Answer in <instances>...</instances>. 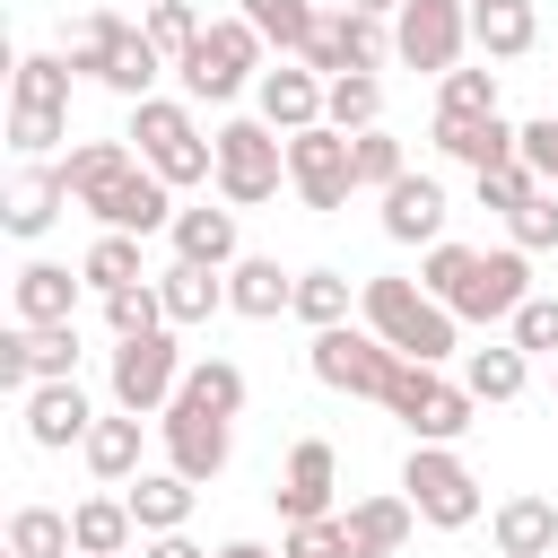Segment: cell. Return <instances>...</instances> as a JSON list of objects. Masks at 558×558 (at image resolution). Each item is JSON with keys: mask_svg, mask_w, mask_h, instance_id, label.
<instances>
[{"mask_svg": "<svg viewBox=\"0 0 558 558\" xmlns=\"http://www.w3.org/2000/svg\"><path fill=\"white\" fill-rule=\"evenodd\" d=\"M288 183L305 209H349L357 192V157H349V131L314 122V131H288Z\"/></svg>", "mask_w": 558, "mask_h": 558, "instance_id": "8fae6325", "label": "cell"}, {"mask_svg": "<svg viewBox=\"0 0 558 558\" xmlns=\"http://www.w3.org/2000/svg\"><path fill=\"white\" fill-rule=\"evenodd\" d=\"M279 558H357V549H349V523L340 514H314V523H288L279 532Z\"/></svg>", "mask_w": 558, "mask_h": 558, "instance_id": "f6af8a7d", "label": "cell"}, {"mask_svg": "<svg viewBox=\"0 0 558 558\" xmlns=\"http://www.w3.org/2000/svg\"><path fill=\"white\" fill-rule=\"evenodd\" d=\"M61 174H70V201L96 227H122V235H166L174 227V183L148 157H131L122 140H78L61 157Z\"/></svg>", "mask_w": 558, "mask_h": 558, "instance_id": "6da1fadb", "label": "cell"}, {"mask_svg": "<svg viewBox=\"0 0 558 558\" xmlns=\"http://www.w3.org/2000/svg\"><path fill=\"white\" fill-rule=\"evenodd\" d=\"M166 235H174V262H209V270L244 262V253H235V209H209V201H201V209H174Z\"/></svg>", "mask_w": 558, "mask_h": 558, "instance_id": "d4e9b609", "label": "cell"}, {"mask_svg": "<svg viewBox=\"0 0 558 558\" xmlns=\"http://www.w3.org/2000/svg\"><path fill=\"white\" fill-rule=\"evenodd\" d=\"M174 392H183V349H174V323H166V331H140V340H113V410L157 418Z\"/></svg>", "mask_w": 558, "mask_h": 558, "instance_id": "9c48e42d", "label": "cell"}, {"mask_svg": "<svg viewBox=\"0 0 558 558\" xmlns=\"http://www.w3.org/2000/svg\"><path fill=\"white\" fill-rule=\"evenodd\" d=\"M140 244H148V235H122V227H105V235L87 244V262H78V270H87V288H96V296H113V288H140V279H148Z\"/></svg>", "mask_w": 558, "mask_h": 558, "instance_id": "836d02e7", "label": "cell"}, {"mask_svg": "<svg viewBox=\"0 0 558 558\" xmlns=\"http://www.w3.org/2000/svg\"><path fill=\"white\" fill-rule=\"evenodd\" d=\"M296 323H305V331L349 323V279H340V270H296Z\"/></svg>", "mask_w": 558, "mask_h": 558, "instance_id": "f35d334b", "label": "cell"}, {"mask_svg": "<svg viewBox=\"0 0 558 558\" xmlns=\"http://www.w3.org/2000/svg\"><path fill=\"white\" fill-rule=\"evenodd\" d=\"M471 44L488 61H523L541 44V9L532 0H471Z\"/></svg>", "mask_w": 558, "mask_h": 558, "instance_id": "cb8c5ba5", "label": "cell"}, {"mask_svg": "<svg viewBox=\"0 0 558 558\" xmlns=\"http://www.w3.org/2000/svg\"><path fill=\"white\" fill-rule=\"evenodd\" d=\"M78 558H87V549H78Z\"/></svg>", "mask_w": 558, "mask_h": 558, "instance_id": "9f6ffc18", "label": "cell"}, {"mask_svg": "<svg viewBox=\"0 0 558 558\" xmlns=\"http://www.w3.org/2000/svg\"><path fill=\"white\" fill-rule=\"evenodd\" d=\"M523 166H532L541 183H558V113H541V122H523Z\"/></svg>", "mask_w": 558, "mask_h": 558, "instance_id": "f907efd6", "label": "cell"}, {"mask_svg": "<svg viewBox=\"0 0 558 558\" xmlns=\"http://www.w3.org/2000/svg\"><path fill=\"white\" fill-rule=\"evenodd\" d=\"M558 549V506L549 497H506L497 506V558H549Z\"/></svg>", "mask_w": 558, "mask_h": 558, "instance_id": "f1b7e54d", "label": "cell"}, {"mask_svg": "<svg viewBox=\"0 0 558 558\" xmlns=\"http://www.w3.org/2000/svg\"><path fill=\"white\" fill-rule=\"evenodd\" d=\"M462 44H471V0H401V17H392V52L410 61V70H453L462 61Z\"/></svg>", "mask_w": 558, "mask_h": 558, "instance_id": "7c38bea8", "label": "cell"}, {"mask_svg": "<svg viewBox=\"0 0 558 558\" xmlns=\"http://www.w3.org/2000/svg\"><path fill=\"white\" fill-rule=\"evenodd\" d=\"M209 140H218V201L227 209H262L288 183V131H270L262 113H235Z\"/></svg>", "mask_w": 558, "mask_h": 558, "instance_id": "277c9868", "label": "cell"}, {"mask_svg": "<svg viewBox=\"0 0 558 558\" xmlns=\"http://www.w3.org/2000/svg\"><path fill=\"white\" fill-rule=\"evenodd\" d=\"M384 235L392 244H436L445 235V183L436 174H401L384 192Z\"/></svg>", "mask_w": 558, "mask_h": 558, "instance_id": "44dd1931", "label": "cell"}, {"mask_svg": "<svg viewBox=\"0 0 558 558\" xmlns=\"http://www.w3.org/2000/svg\"><path fill=\"white\" fill-rule=\"evenodd\" d=\"M549 558H558V549H549Z\"/></svg>", "mask_w": 558, "mask_h": 558, "instance_id": "6f0895ef", "label": "cell"}, {"mask_svg": "<svg viewBox=\"0 0 558 558\" xmlns=\"http://www.w3.org/2000/svg\"><path fill=\"white\" fill-rule=\"evenodd\" d=\"M357 314H366L401 357H427V366H445V357H453V323H462V314H453V305H436V296H427L418 279H401V270H375V279L357 288Z\"/></svg>", "mask_w": 558, "mask_h": 558, "instance_id": "3957f363", "label": "cell"}, {"mask_svg": "<svg viewBox=\"0 0 558 558\" xmlns=\"http://www.w3.org/2000/svg\"><path fill=\"white\" fill-rule=\"evenodd\" d=\"M70 532H78L87 558H122L131 532H140V514H131V497H78L70 506Z\"/></svg>", "mask_w": 558, "mask_h": 558, "instance_id": "1f68e13d", "label": "cell"}, {"mask_svg": "<svg viewBox=\"0 0 558 558\" xmlns=\"http://www.w3.org/2000/svg\"><path fill=\"white\" fill-rule=\"evenodd\" d=\"M506 227H514V244H523V253H549V244H558V192L541 183L523 209H506Z\"/></svg>", "mask_w": 558, "mask_h": 558, "instance_id": "681fc988", "label": "cell"}, {"mask_svg": "<svg viewBox=\"0 0 558 558\" xmlns=\"http://www.w3.org/2000/svg\"><path fill=\"white\" fill-rule=\"evenodd\" d=\"M131 140H140V157H148L174 192L218 174V140H201L192 105H174V96H140V105H131Z\"/></svg>", "mask_w": 558, "mask_h": 558, "instance_id": "52a82bcc", "label": "cell"}, {"mask_svg": "<svg viewBox=\"0 0 558 558\" xmlns=\"http://www.w3.org/2000/svg\"><path fill=\"white\" fill-rule=\"evenodd\" d=\"M105 331H113V340L166 331V296H157V279H140V288H113V296H105Z\"/></svg>", "mask_w": 558, "mask_h": 558, "instance_id": "ab89813d", "label": "cell"}, {"mask_svg": "<svg viewBox=\"0 0 558 558\" xmlns=\"http://www.w3.org/2000/svg\"><path fill=\"white\" fill-rule=\"evenodd\" d=\"M61 201H70V174L44 166V157H17V183H9V235L35 244V235L61 218Z\"/></svg>", "mask_w": 558, "mask_h": 558, "instance_id": "ffe728a7", "label": "cell"}, {"mask_svg": "<svg viewBox=\"0 0 558 558\" xmlns=\"http://www.w3.org/2000/svg\"><path fill=\"white\" fill-rule=\"evenodd\" d=\"M78 288H87V270H70V262H26L17 270V323H78Z\"/></svg>", "mask_w": 558, "mask_h": 558, "instance_id": "7402d4cb", "label": "cell"}, {"mask_svg": "<svg viewBox=\"0 0 558 558\" xmlns=\"http://www.w3.org/2000/svg\"><path fill=\"white\" fill-rule=\"evenodd\" d=\"M183 392H192V401H209L218 418H235L253 384H244V366H235V357H201V366H183Z\"/></svg>", "mask_w": 558, "mask_h": 558, "instance_id": "60d3db41", "label": "cell"}, {"mask_svg": "<svg viewBox=\"0 0 558 558\" xmlns=\"http://www.w3.org/2000/svg\"><path fill=\"white\" fill-rule=\"evenodd\" d=\"M305 366H314V384H331V392H349V401H384L392 375H401V349H392L375 323H331V331H314Z\"/></svg>", "mask_w": 558, "mask_h": 558, "instance_id": "8992f818", "label": "cell"}, {"mask_svg": "<svg viewBox=\"0 0 558 558\" xmlns=\"http://www.w3.org/2000/svg\"><path fill=\"white\" fill-rule=\"evenodd\" d=\"M70 70H78V78H105L113 96L140 105V96L157 87V70H174V61H166V52L148 44V26H131L122 9H87L78 35H70Z\"/></svg>", "mask_w": 558, "mask_h": 558, "instance_id": "7a4b0ae2", "label": "cell"}, {"mask_svg": "<svg viewBox=\"0 0 558 558\" xmlns=\"http://www.w3.org/2000/svg\"><path fill=\"white\" fill-rule=\"evenodd\" d=\"M523 296H532V253L506 244V253H480V262H471V288L453 296V314H462V323H514Z\"/></svg>", "mask_w": 558, "mask_h": 558, "instance_id": "5bb4252c", "label": "cell"}, {"mask_svg": "<svg viewBox=\"0 0 558 558\" xmlns=\"http://www.w3.org/2000/svg\"><path fill=\"white\" fill-rule=\"evenodd\" d=\"M61 131H70V113H52V105H9V148H17V157H44Z\"/></svg>", "mask_w": 558, "mask_h": 558, "instance_id": "c3c4849f", "label": "cell"}, {"mask_svg": "<svg viewBox=\"0 0 558 558\" xmlns=\"http://www.w3.org/2000/svg\"><path fill=\"white\" fill-rule=\"evenodd\" d=\"M436 113H497V70H445Z\"/></svg>", "mask_w": 558, "mask_h": 558, "instance_id": "7dc6e473", "label": "cell"}, {"mask_svg": "<svg viewBox=\"0 0 558 558\" xmlns=\"http://www.w3.org/2000/svg\"><path fill=\"white\" fill-rule=\"evenodd\" d=\"M218 558H279V549H262V541H227Z\"/></svg>", "mask_w": 558, "mask_h": 558, "instance_id": "f5cc1de1", "label": "cell"}, {"mask_svg": "<svg viewBox=\"0 0 558 558\" xmlns=\"http://www.w3.org/2000/svg\"><path fill=\"white\" fill-rule=\"evenodd\" d=\"M122 497H131L140 532H183V523H192V497H201V480H183V471L166 462V471H140V480H122Z\"/></svg>", "mask_w": 558, "mask_h": 558, "instance_id": "603a6c76", "label": "cell"}, {"mask_svg": "<svg viewBox=\"0 0 558 558\" xmlns=\"http://www.w3.org/2000/svg\"><path fill=\"white\" fill-rule=\"evenodd\" d=\"M262 35H253V17H209L201 26V44L174 61V78H183V96H201V105H227V96H244L253 78H262Z\"/></svg>", "mask_w": 558, "mask_h": 558, "instance_id": "5b68a950", "label": "cell"}, {"mask_svg": "<svg viewBox=\"0 0 558 558\" xmlns=\"http://www.w3.org/2000/svg\"><path fill=\"white\" fill-rule=\"evenodd\" d=\"M471 262H480L471 244H445V235H436V244H427V262H418V288H427L436 305H453V296L471 288Z\"/></svg>", "mask_w": 558, "mask_h": 558, "instance_id": "b9f144b4", "label": "cell"}, {"mask_svg": "<svg viewBox=\"0 0 558 558\" xmlns=\"http://www.w3.org/2000/svg\"><path fill=\"white\" fill-rule=\"evenodd\" d=\"M157 436H166V462L183 471V480H218L227 471V453H235V418H218L209 401H192V392H174L166 410H157Z\"/></svg>", "mask_w": 558, "mask_h": 558, "instance_id": "30bf717a", "label": "cell"}, {"mask_svg": "<svg viewBox=\"0 0 558 558\" xmlns=\"http://www.w3.org/2000/svg\"><path fill=\"white\" fill-rule=\"evenodd\" d=\"M331 488H340V453H331L323 436H296L270 506H279V523H314V514H331Z\"/></svg>", "mask_w": 558, "mask_h": 558, "instance_id": "9a60e30c", "label": "cell"}, {"mask_svg": "<svg viewBox=\"0 0 558 558\" xmlns=\"http://www.w3.org/2000/svg\"><path fill=\"white\" fill-rule=\"evenodd\" d=\"M349 157H357V192H392L401 174H410V157H401V140L375 122V131H349Z\"/></svg>", "mask_w": 558, "mask_h": 558, "instance_id": "74e56055", "label": "cell"}, {"mask_svg": "<svg viewBox=\"0 0 558 558\" xmlns=\"http://www.w3.org/2000/svg\"><path fill=\"white\" fill-rule=\"evenodd\" d=\"M323 70H305V61H279V70H262L253 78V105H262V122L270 131H314L323 122Z\"/></svg>", "mask_w": 558, "mask_h": 558, "instance_id": "ac0fdd59", "label": "cell"}, {"mask_svg": "<svg viewBox=\"0 0 558 558\" xmlns=\"http://www.w3.org/2000/svg\"><path fill=\"white\" fill-rule=\"evenodd\" d=\"M140 26H148V44H157L166 61H183V52L201 44V17H192V0H148V17H140Z\"/></svg>", "mask_w": 558, "mask_h": 558, "instance_id": "7bdbcfd3", "label": "cell"}, {"mask_svg": "<svg viewBox=\"0 0 558 558\" xmlns=\"http://www.w3.org/2000/svg\"><path fill=\"white\" fill-rule=\"evenodd\" d=\"M471 410H480V401H471V384H436V392L410 410V445H453V436L471 427Z\"/></svg>", "mask_w": 558, "mask_h": 558, "instance_id": "d590c367", "label": "cell"}, {"mask_svg": "<svg viewBox=\"0 0 558 558\" xmlns=\"http://www.w3.org/2000/svg\"><path fill=\"white\" fill-rule=\"evenodd\" d=\"M323 122H331V131H375V122H384V78H375V70H340V78L323 87Z\"/></svg>", "mask_w": 558, "mask_h": 558, "instance_id": "d6a6232c", "label": "cell"}, {"mask_svg": "<svg viewBox=\"0 0 558 558\" xmlns=\"http://www.w3.org/2000/svg\"><path fill=\"white\" fill-rule=\"evenodd\" d=\"M140 558H218V549H201V541H183V532H148Z\"/></svg>", "mask_w": 558, "mask_h": 558, "instance_id": "816d5d0a", "label": "cell"}, {"mask_svg": "<svg viewBox=\"0 0 558 558\" xmlns=\"http://www.w3.org/2000/svg\"><path fill=\"white\" fill-rule=\"evenodd\" d=\"M401 497H410L418 523H436V532L480 523V480H471V462H462L453 445H410V462H401Z\"/></svg>", "mask_w": 558, "mask_h": 558, "instance_id": "ba28073f", "label": "cell"}, {"mask_svg": "<svg viewBox=\"0 0 558 558\" xmlns=\"http://www.w3.org/2000/svg\"><path fill=\"white\" fill-rule=\"evenodd\" d=\"M70 52H17V96L9 105H52V113H70Z\"/></svg>", "mask_w": 558, "mask_h": 558, "instance_id": "8d00e7d4", "label": "cell"}, {"mask_svg": "<svg viewBox=\"0 0 558 558\" xmlns=\"http://www.w3.org/2000/svg\"><path fill=\"white\" fill-rule=\"evenodd\" d=\"M17 410H26V436H35L44 453H70V445H87V427H96V401L78 392V375H52V384L17 392Z\"/></svg>", "mask_w": 558, "mask_h": 558, "instance_id": "2e32d148", "label": "cell"}, {"mask_svg": "<svg viewBox=\"0 0 558 558\" xmlns=\"http://www.w3.org/2000/svg\"><path fill=\"white\" fill-rule=\"evenodd\" d=\"M157 296H166V323H209L227 305V270L209 262H166L157 270Z\"/></svg>", "mask_w": 558, "mask_h": 558, "instance_id": "484cf974", "label": "cell"}, {"mask_svg": "<svg viewBox=\"0 0 558 558\" xmlns=\"http://www.w3.org/2000/svg\"><path fill=\"white\" fill-rule=\"evenodd\" d=\"M462 384H471V401H480V410H488V401H523V384H532V357H523L514 340H488V349H471Z\"/></svg>", "mask_w": 558, "mask_h": 558, "instance_id": "4dcf8cb0", "label": "cell"}, {"mask_svg": "<svg viewBox=\"0 0 558 558\" xmlns=\"http://www.w3.org/2000/svg\"><path fill=\"white\" fill-rule=\"evenodd\" d=\"M349 9H366V17H401V0H349Z\"/></svg>", "mask_w": 558, "mask_h": 558, "instance_id": "db71d44e", "label": "cell"}, {"mask_svg": "<svg viewBox=\"0 0 558 558\" xmlns=\"http://www.w3.org/2000/svg\"><path fill=\"white\" fill-rule=\"evenodd\" d=\"M506 340H514L523 357H558V296H523L514 323H506Z\"/></svg>", "mask_w": 558, "mask_h": 558, "instance_id": "ee69618b", "label": "cell"}, {"mask_svg": "<svg viewBox=\"0 0 558 558\" xmlns=\"http://www.w3.org/2000/svg\"><path fill=\"white\" fill-rule=\"evenodd\" d=\"M227 314H244V323H279V314H296V270H279L270 253L227 262Z\"/></svg>", "mask_w": 558, "mask_h": 558, "instance_id": "d6986e66", "label": "cell"}, {"mask_svg": "<svg viewBox=\"0 0 558 558\" xmlns=\"http://www.w3.org/2000/svg\"><path fill=\"white\" fill-rule=\"evenodd\" d=\"M471 183H480V209H523V201L541 192V174H532L523 157H506V166H480Z\"/></svg>", "mask_w": 558, "mask_h": 558, "instance_id": "bcb514c9", "label": "cell"}, {"mask_svg": "<svg viewBox=\"0 0 558 558\" xmlns=\"http://www.w3.org/2000/svg\"><path fill=\"white\" fill-rule=\"evenodd\" d=\"M392 61V17H366V9H331L323 26H314V44H305V70H323V78H340V70H384Z\"/></svg>", "mask_w": 558, "mask_h": 558, "instance_id": "4fadbf2b", "label": "cell"}, {"mask_svg": "<svg viewBox=\"0 0 558 558\" xmlns=\"http://www.w3.org/2000/svg\"><path fill=\"white\" fill-rule=\"evenodd\" d=\"M549 392H558V366H549Z\"/></svg>", "mask_w": 558, "mask_h": 558, "instance_id": "11a10c76", "label": "cell"}, {"mask_svg": "<svg viewBox=\"0 0 558 558\" xmlns=\"http://www.w3.org/2000/svg\"><path fill=\"white\" fill-rule=\"evenodd\" d=\"M9 558H78L70 514H52V506H17V514H9Z\"/></svg>", "mask_w": 558, "mask_h": 558, "instance_id": "e575fe53", "label": "cell"}, {"mask_svg": "<svg viewBox=\"0 0 558 558\" xmlns=\"http://www.w3.org/2000/svg\"><path fill=\"white\" fill-rule=\"evenodd\" d=\"M235 17H253V35H262L279 61H305V44H314V26H323L314 0H244Z\"/></svg>", "mask_w": 558, "mask_h": 558, "instance_id": "f546056e", "label": "cell"}, {"mask_svg": "<svg viewBox=\"0 0 558 558\" xmlns=\"http://www.w3.org/2000/svg\"><path fill=\"white\" fill-rule=\"evenodd\" d=\"M78 453H87V471H96L105 488H122V480H140V410H113V418H96Z\"/></svg>", "mask_w": 558, "mask_h": 558, "instance_id": "83f0119b", "label": "cell"}, {"mask_svg": "<svg viewBox=\"0 0 558 558\" xmlns=\"http://www.w3.org/2000/svg\"><path fill=\"white\" fill-rule=\"evenodd\" d=\"M340 523H349V549H357V558H392V549L410 541L418 506H410V497H357Z\"/></svg>", "mask_w": 558, "mask_h": 558, "instance_id": "4316f807", "label": "cell"}, {"mask_svg": "<svg viewBox=\"0 0 558 558\" xmlns=\"http://www.w3.org/2000/svg\"><path fill=\"white\" fill-rule=\"evenodd\" d=\"M427 140L453 157V166H506V157H523V122H506V113H436L427 122Z\"/></svg>", "mask_w": 558, "mask_h": 558, "instance_id": "e0dca14e", "label": "cell"}]
</instances>
